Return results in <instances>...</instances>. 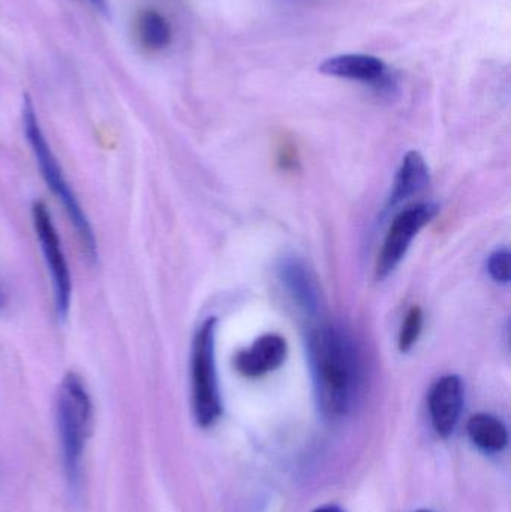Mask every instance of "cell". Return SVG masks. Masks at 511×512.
Here are the masks:
<instances>
[{
    "instance_id": "cell-1",
    "label": "cell",
    "mask_w": 511,
    "mask_h": 512,
    "mask_svg": "<svg viewBox=\"0 0 511 512\" xmlns=\"http://www.w3.org/2000/svg\"><path fill=\"white\" fill-rule=\"evenodd\" d=\"M309 358L324 414L333 418L347 414L359 387V369L350 342L336 328L321 325L309 336Z\"/></svg>"
},
{
    "instance_id": "cell-2",
    "label": "cell",
    "mask_w": 511,
    "mask_h": 512,
    "mask_svg": "<svg viewBox=\"0 0 511 512\" xmlns=\"http://www.w3.org/2000/svg\"><path fill=\"white\" fill-rule=\"evenodd\" d=\"M23 128L24 135H26L30 147H32L33 155H35L39 170H41L48 189H51L54 197L60 201L63 209H65L72 227L77 231L78 239H80L81 245H83L87 258L96 259V239L92 225H90L89 218L84 213L83 207L78 203L71 185L66 180L62 167H60L59 161L54 156L50 144L47 143V138H45L44 132H42L35 107H33L29 96H24Z\"/></svg>"
},
{
    "instance_id": "cell-3",
    "label": "cell",
    "mask_w": 511,
    "mask_h": 512,
    "mask_svg": "<svg viewBox=\"0 0 511 512\" xmlns=\"http://www.w3.org/2000/svg\"><path fill=\"white\" fill-rule=\"evenodd\" d=\"M57 426L69 480L77 481L84 447L92 433L93 405L83 379L66 373L57 391Z\"/></svg>"
},
{
    "instance_id": "cell-4",
    "label": "cell",
    "mask_w": 511,
    "mask_h": 512,
    "mask_svg": "<svg viewBox=\"0 0 511 512\" xmlns=\"http://www.w3.org/2000/svg\"><path fill=\"white\" fill-rule=\"evenodd\" d=\"M215 333L216 319H207L198 328L192 343V409L201 427L213 426L222 414L216 381Z\"/></svg>"
},
{
    "instance_id": "cell-5",
    "label": "cell",
    "mask_w": 511,
    "mask_h": 512,
    "mask_svg": "<svg viewBox=\"0 0 511 512\" xmlns=\"http://www.w3.org/2000/svg\"><path fill=\"white\" fill-rule=\"evenodd\" d=\"M32 222L39 240L45 264L51 274L54 288V300L60 318L65 319L71 307L72 277L68 261L63 252L59 233L54 225L50 210L42 201H35L32 206Z\"/></svg>"
},
{
    "instance_id": "cell-6",
    "label": "cell",
    "mask_w": 511,
    "mask_h": 512,
    "mask_svg": "<svg viewBox=\"0 0 511 512\" xmlns=\"http://www.w3.org/2000/svg\"><path fill=\"white\" fill-rule=\"evenodd\" d=\"M320 74L371 86L378 95L390 96L398 89V80L380 57L365 53H345L327 57L318 66Z\"/></svg>"
},
{
    "instance_id": "cell-7",
    "label": "cell",
    "mask_w": 511,
    "mask_h": 512,
    "mask_svg": "<svg viewBox=\"0 0 511 512\" xmlns=\"http://www.w3.org/2000/svg\"><path fill=\"white\" fill-rule=\"evenodd\" d=\"M437 215V207L416 204L399 213L390 225L377 261L378 279L389 276L404 259L414 237Z\"/></svg>"
},
{
    "instance_id": "cell-8",
    "label": "cell",
    "mask_w": 511,
    "mask_h": 512,
    "mask_svg": "<svg viewBox=\"0 0 511 512\" xmlns=\"http://www.w3.org/2000/svg\"><path fill=\"white\" fill-rule=\"evenodd\" d=\"M464 406V387L456 375L444 376L432 387L429 394V412L432 426L441 438L455 432Z\"/></svg>"
},
{
    "instance_id": "cell-9",
    "label": "cell",
    "mask_w": 511,
    "mask_h": 512,
    "mask_svg": "<svg viewBox=\"0 0 511 512\" xmlns=\"http://www.w3.org/2000/svg\"><path fill=\"white\" fill-rule=\"evenodd\" d=\"M287 354L288 346L285 339L276 334H267L237 354L236 369L246 378H260L279 369L284 364Z\"/></svg>"
},
{
    "instance_id": "cell-10",
    "label": "cell",
    "mask_w": 511,
    "mask_h": 512,
    "mask_svg": "<svg viewBox=\"0 0 511 512\" xmlns=\"http://www.w3.org/2000/svg\"><path fill=\"white\" fill-rule=\"evenodd\" d=\"M279 276L294 303L306 313H315L320 303V292L314 277L299 259H285L279 267Z\"/></svg>"
},
{
    "instance_id": "cell-11",
    "label": "cell",
    "mask_w": 511,
    "mask_h": 512,
    "mask_svg": "<svg viewBox=\"0 0 511 512\" xmlns=\"http://www.w3.org/2000/svg\"><path fill=\"white\" fill-rule=\"evenodd\" d=\"M429 185V170L425 159L417 152L407 153L398 176L395 180V189H393L392 206H398L402 201L408 200L413 195L422 192Z\"/></svg>"
},
{
    "instance_id": "cell-12",
    "label": "cell",
    "mask_w": 511,
    "mask_h": 512,
    "mask_svg": "<svg viewBox=\"0 0 511 512\" xmlns=\"http://www.w3.org/2000/svg\"><path fill=\"white\" fill-rule=\"evenodd\" d=\"M135 33L141 47L147 51H162L173 42L170 21L156 9H144L135 20Z\"/></svg>"
},
{
    "instance_id": "cell-13",
    "label": "cell",
    "mask_w": 511,
    "mask_h": 512,
    "mask_svg": "<svg viewBox=\"0 0 511 512\" xmlns=\"http://www.w3.org/2000/svg\"><path fill=\"white\" fill-rule=\"evenodd\" d=\"M467 430L471 441L485 453H500L509 442V433L503 421L492 415H474L468 421Z\"/></svg>"
},
{
    "instance_id": "cell-14",
    "label": "cell",
    "mask_w": 511,
    "mask_h": 512,
    "mask_svg": "<svg viewBox=\"0 0 511 512\" xmlns=\"http://www.w3.org/2000/svg\"><path fill=\"white\" fill-rule=\"evenodd\" d=\"M423 328V312L419 306H414L407 313L404 324H402L401 333H399V349L402 352L410 351L414 343L419 339Z\"/></svg>"
},
{
    "instance_id": "cell-15",
    "label": "cell",
    "mask_w": 511,
    "mask_h": 512,
    "mask_svg": "<svg viewBox=\"0 0 511 512\" xmlns=\"http://www.w3.org/2000/svg\"><path fill=\"white\" fill-rule=\"evenodd\" d=\"M488 270L497 282H510V254L507 251H500L489 258Z\"/></svg>"
},
{
    "instance_id": "cell-16",
    "label": "cell",
    "mask_w": 511,
    "mask_h": 512,
    "mask_svg": "<svg viewBox=\"0 0 511 512\" xmlns=\"http://www.w3.org/2000/svg\"><path fill=\"white\" fill-rule=\"evenodd\" d=\"M98 11L107 12V0H89Z\"/></svg>"
},
{
    "instance_id": "cell-17",
    "label": "cell",
    "mask_w": 511,
    "mask_h": 512,
    "mask_svg": "<svg viewBox=\"0 0 511 512\" xmlns=\"http://www.w3.org/2000/svg\"><path fill=\"white\" fill-rule=\"evenodd\" d=\"M314 512H345V511H342L341 508L332 507V505H327V507L318 508V510H315Z\"/></svg>"
},
{
    "instance_id": "cell-18",
    "label": "cell",
    "mask_w": 511,
    "mask_h": 512,
    "mask_svg": "<svg viewBox=\"0 0 511 512\" xmlns=\"http://www.w3.org/2000/svg\"><path fill=\"white\" fill-rule=\"evenodd\" d=\"M6 298L5 294H3L2 289H0V309H2L3 306H5Z\"/></svg>"
},
{
    "instance_id": "cell-19",
    "label": "cell",
    "mask_w": 511,
    "mask_h": 512,
    "mask_svg": "<svg viewBox=\"0 0 511 512\" xmlns=\"http://www.w3.org/2000/svg\"><path fill=\"white\" fill-rule=\"evenodd\" d=\"M284 2H288V3H305V2H308V0H284Z\"/></svg>"
},
{
    "instance_id": "cell-20",
    "label": "cell",
    "mask_w": 511,
    "mask_h": 512,
    "mask_svg": "<svg viewBox=\"0 0 511 512\" xmlns=\"http://www.w3.org/2000/svg\"><path fill=\"white\" fill-rule=\"evenodd\" d=\"M417 512H434V511H429V510H420V511H417Z\"/></svg>"
}]
</instances>
